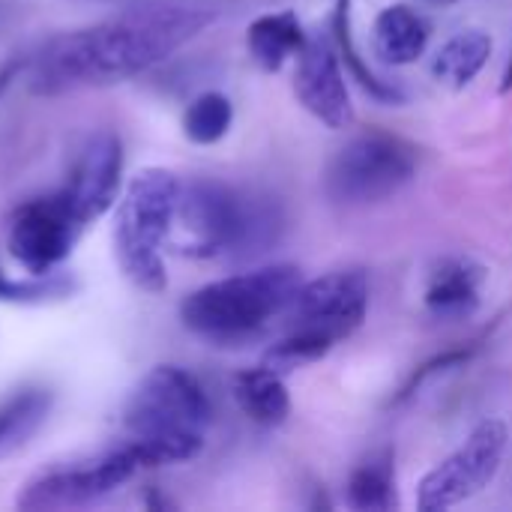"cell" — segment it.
<instances>
[{"label": "cell", "mask_w": 512, "mask_h": 512, "mask_svg": "<svg viewBox=\"0 0 512 512\" xmlns=\"http://www.w3.org/2000/svg\"><path fill=\"white\" fill-rule=\"evenodd\" d=\"M213 21V9L174 0L120 9L102 21L48 39L33 60H27V87L36 96H63L129 81L165 63Z\"/></svg>", "instance_id": "obj_1"}, {"label": "cell", "mask_w": 512, "mask_h": 512, "mask_svg": "<svg viewBox=\"0 0 512 512\" xmlns=\"http://www.w3.org/2000/svg\"><path fill=\"white\" fill-rule=\"evenodd\" d=\"M279 231L282 216L270 198L198 177L180 183L168 243L198 261H243L267 252Z\"/></svg>", "instance_id": "obj_2"}, {"label": "cell", "mask_w": 512, "mask_h": 512, "mask_svg": "<svg viewBox=\"0 0 512 512\" xmlns=\"http://www.w3.org/2000/svg\"><path fill=\"white\" fill-rule=\"evenodd\" d=\"M213 405L201 381L180 366H153L123 408L126 444L141 468L180 465L201 453Z\"/></svg>", "instance_id": "obj_3"}, {"label": "cell", "mask_w": 512, "mask_h": 512, "mask_svg": "<svg viewBox=\"0 0 512 512\" xmlns=\"http://www.w3.org/2000/svg\"><path fill=\"white\" fill-rule=\"evenodd\" d=\"M300 285L303 276L294 264H270L225 276L186 294L180 321L210 345H243L291 309Z\"/></svg>", "instance_id": "obj_4"}, {"label": "cell", "mask_w": 512, "mask_h": 512, "mask_svg": "<svg viewBox=\"0 0 512 512\" xmlns=\"http://www.w3.org/2000/svg\"><path fill=\"white\" fill-rule=\"evenodd\" d=\"M369 312V279L363 270H333L303 282L288 315V333L267 351L264 363L276 372L303 369L333 345L357 333Z\"/></svg>", "instance_id": "obj_5"}, {"label": "cell", "mask_w": 512, "mask_h": 512, "mask_svg": "<svg viewBox=\"0 0 512 512\" xmlns=\"http://www.w3.org/2000/svg\"><path fill=\"white\" fill-rule=\"evenodd\" d=\"M180 183L183 180L168 168H144L117 198L114 255L123 276L147 294L168 288L162 252L171 240Z\"/></svg>", "instance_id": "obj_6"}, {"label": "cell", "mask_w": 512, "mask_h": 512, "mask_svg": "<svg viewBox=\"0 0 512 512\" xmlns=\"http://www.w3.org/2000/svg\"><path fill=\"white\" fill-rule=\"evenodd\" d=\"M414 174L417 150L399 135L369 129L336 150L324 171V189L336 204L363 207L393 198Z\"/></svg>", "instance_id": "obj_7"}, {"label": "cell", "mask_w": 512, "mask_h": 512, "mask_svg": "<svg viewBox=\"0 0 512 512\" xmlns=\"http://www.w3.org/2000/svg\"><path fill=\"white\" fill-rule=\"evenodd\" d=\"M141 471V462L129 444L108 450L96 459L48 468L27 480L15 498V507L27 512L81 510L105 501Z\"/></svg>", "instance_id": "obj_8"}, {"label": "cell", "mask_w": 512, "mask_h": 512, "mask_svg": "<svg viewBox=\"0 0 512 512\" xmlns=\"http://www.w3.org/2000/svg\"><path fill=\"white\" fill-rule=\"evenodd\" d=\"M510 444L504 420H483L465 438V444L435 465L417 486V510L444 512L477 498L498 477Z\"/></svg>", "instance_id": "obj_9"}, {"label": "cell", "mask_w": 512, "mask_h": 512, "mask_svg": "<svg viewBox=\"0 0 512 512\" xmlns=\"http://www.w3.org/2000/svg\"><path fill=\"white\" fill-rule=\"evenodd\" d=\"M81 231L84 225L57 189L15 207L6 231V249L30 276H45L69 258Z\"/></svg>", "instance_id": "obj_10"}, {"label": "cell", "mask_w": 512, "mask_h": 512, "mask_svg": "<svg viewBox=\"0 0 512 512\" xmlns=\"http://www.w3.org/2000/svg\"><path fill=\"white\" fill-rule=\"evenodd\" d=\"M120 180H123L120 135L114 129H96L93 135L84 138L69 168V180L60 192L69 201L75 219L87 228L117 204Z\"/></svg>", "instance_id": "obj_11"}, {"label": "cell", "mask_w": 512, "mask_h": 512, "mask_svg": "<svg viewBox=\"0 0 512 512\" xmlns=\"http://www.w3.org/2000/svg\"><path fill=\"white\" fill-rule=\"evenodd\" d=\"M294 93L300 105L330 129H348L354 123V105L345 84L342 57L330 36H306L297 51Z\"/></svg>", "instance_id": "obj_12"}, {"label": "cell", "mask_w": 512, "mask_h": 512, "mask_svg": "<svg viewBox=\"0 0 512 512\" xmlns=\"http://www.w3.org/2000/svg\"><path fill=\"white\" fill-rule=\"evenodd\" d=\"M489 270L471 258H444L423 291L426 312L438 321H465L480 309Z\"/></svg>", "instance_id": "obj_13"}, {"label": "cell", "mask_w": 512, "mask_h": 512, "mask_svg": "<svg viewBox=\"0 0 512 512\" xmlns=\"http://www.w3.org/2000/svg\"><path fill=\"white\" fill-rule=\"evenodd\" d=\"M429 36H432V24L426 21L423 12H417L408 3L384 6L372 27L375 54L393 66H408L420 60L426 54Z\"/></svg>", "instance_id": "obj_14"}, {"label": "cell", "mask_w": 512, "mask_h": 512, "mask_svg": "<svg viewBox=\"0 0 512 512\" xmlns=\"http://www.w3.org/2000/svg\"><path fill=\"white\" fill-rule=\"evenodd\" d=\"M54 396L45 387H21L0 402V462L21 453L48 423Z\"/></svg>", "instance_id": "obj_15"}, {"label": "cell", "mask_w": 512, "mask_h": 512, "mask_svg": "<svg viewBox=\"0 0 512 512\" xmlns=\"http://www.w3.org/2000/svg\"><path fill=\"white\" fill-rule=\"evenodd\" d=\"M303 42V24L291 9L258 15L246 30V48L264 72H279L291 57H297Z\"/></svg>", "instance_id": "obj_16"}, {"label": "cell", "mask_w": 512, "mask_h": 512, "mask_svg": "<svg viewBox=\"0 0 512 512\" xmlns=\"http://www.w3.org/2000/svg\"><path fill=\"white\" fill-rule=\"evenodd\" d=\"M234 399L252 423L267 429L282 426L291 414V396L282 381V372L270 369L267 363L246 369L234 378Z\"/></svg>", "instance_id": "obj_17"}, {"label": "cell", "mask_w": 512, "mask_h": 512, "mask_svg": "<svg viewBox=\"0 0 512 512\" xmlns=\"http://www.w3.org/2000/svg\"><path fill=\"white\" fill-rule=\"evenodd\" d=\"M492 48L495 42L486 30H462L438 48L432 60V75L441 84L462 90L483 72V66L492 57Z\"/></svg>", "instance_id": "obj_18"}, {"label": "cell", "mask_w": 512, "mask_h": 512, "mask_svg": "<svg viewBox=\"0 0 512 512\" xmlns=\"http://www.w3.org/2000/svg\"><path fill=\"white\" fill-rule=\"evenodd\" d=\"M330 33H333V42H336V51L345 63V69L351 72V78L369 93L375 96L378 102H387V105H399L405 96L402 90L393 84V81H384L381 75H375V69L366 63V57L360 54L357 42H354V27H351V0H336L333 6V21H330Z\"/></svg>", "instance_id": "obj_19"}, {"label": "cell", "mask_w": 512, "mask_h": 512, "mask_svg": "<svg viewBox=\"0 0 512 512\" xmlns=\"http://www.w3.org/2000/svg\"><path fill=\"white\" fill-rule=\"evenodd\" d=\"M348 507L360 512H387L396 507V468L393 453L381 450L360 462L345 486Z\"/></svg>", "instance_id": "obj_20"}, {"label": "cell", "mask_w": 512, "mask_h": 512, "mask_svg": "<svg viewBox=\"0 0 512 512\" xmlns=\"http://www.w3.org/2000/svg\"><path fill=\"white\" fill-rule=\"evenodd\" d=\"M231 123H234V105L219 90H207L195 96L183 111V135L198 147L219 144L231 132Z\"/></svg>", "instance_id": "obj_21"}, {"label": "cell", "mask_w": 512, "mask_h": 512, "mask_svg": "<svg viewBox=\"0 0 512 512\" xmlns=\"http://www.w3.org/2000/svg\"><path fill=\"white\" fill-rule=\"evenodd\" d=\"M78 285L63 276V273H45V276H30L27 279H9L0 270V303H48V300H63L75 291Z\"/></svg>", "instance_id": "obj_22"}, {"label": "cell", "mask_w": 512, "mask_h": 512, "mask_svg": "<svg viewBox=\"0 0 512 512\" xmlns=\"http://www.w3.org/2000/svg\"><path fill=\"white\" fill-rule=\"evenodd\" d=\"M477 348H480V342H465V345H456V348H450V351H444V354H438V357H432V360H426L411 378H408V384L399 390V396L393 399V405H399V402H405V399H411L432 375H438V372H447V369H456V366H465L474 354H477Z\"/></svg>", "instance_id": "obj_23"}, {"label": "cell", "mask_w": 512, "mask_h": 512, "mask_svg": "<svg viewBox=\"0 0 512 512\" xmlns=\"http://www.w3.org/2000/svg\"><path fill=\"white\" fill-rule=\"evenodd\" d=\"M512 90V60L510 66L504 69V78H501V93H510Z\"/></svg>", "instance_id": "obj_24"}, {"label": "cell", "mask_w": 512, "mask_h": 512, "mask_svg": "<svg viewBox=\"0 0 512 512\" xmlns=\"http://www.w3.org/2000/svg\"><path fill=\"white\" fill-rule=\"evenodd\" d=\"M423 3H432V6H453V3H459V0H423Z\"/></svg>", "instance_id": "obj_25"}]
</instances>
